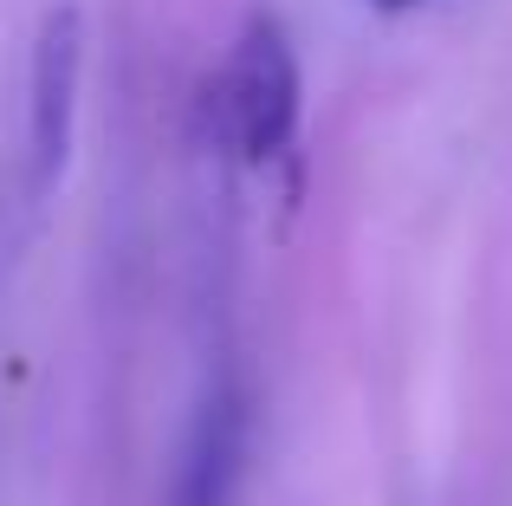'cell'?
<instances>
[{"instance_id":"1","label":"cell","mask_w":512,"mask_h":506,"mask_svg":"<svg viewBox=\"0 0 512 506\" xmlns=\"http://www.w3.org/2000/svg\"><path fill=\"white\" fill-rule=\"evenodd\" d=\"M299 104H305V85H299L292 33L266 7L247 13L221 72H214V130H221L227 156L247 169L279 163L299 137Z\"/></svg>"},{"instance_id":"2","label":"cell","mask_w":512,"mask_h":506,"mask_svg":"<svg viewBox=\"0 0 512 506\" xmlns=\"http://www.w3.org/2000/svg\"><path fill=\"white\" fill-rule=\"evenodd\" d=\"M78 91H85V7L52 0L39 13L33 59H26V202H46L72 163Z\"/></svg>"},{"instance_id":"3","label":"cell","mask_w":512,"mask_h":506,"mask_svg":"<svg viewBox=\"0 0 512 506\" xmlns=\"http://www.w3.org/2000/svg\"><path fill=\"white\" fill-rule=\"evenodd\" d=\"M247 448H253V390L240 370H221V377H208L195 416H188L169 506H234L240 481H247Z\"/></svg>"},{"instance_id":"4","label":"cell","mask_w":512,"mask_h":506,"mask_svg":"<svg viewBox=\"0 0 512 506\" xmlns=\"http://www.w3.org/2000/svg\"><path fill=\"white\" fill-rule=\"evenodd\" d=\"M370 7H383V13H415L422 0H370Z\"/></svg>"}]
</instances>
